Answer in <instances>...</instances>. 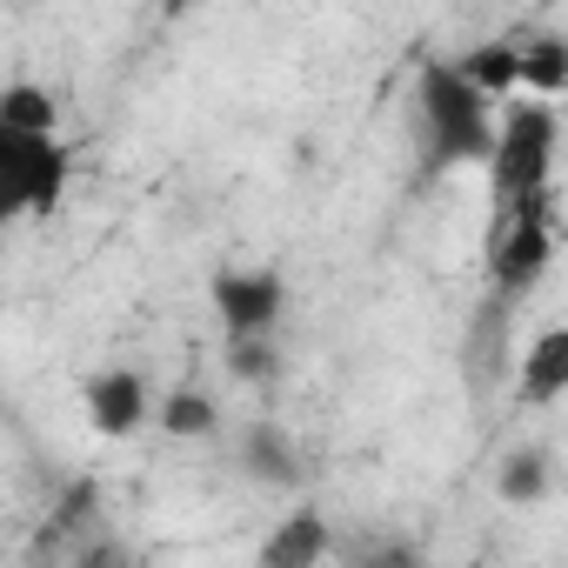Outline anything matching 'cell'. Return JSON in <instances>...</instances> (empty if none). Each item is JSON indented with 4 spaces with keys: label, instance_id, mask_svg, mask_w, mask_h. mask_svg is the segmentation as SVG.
<instances>
[{
    "label": "cell",
    "instance_id": "1",
    "mask_svg": "<svg viewBox=\"0 0 568 568\" xmlns=\"http://www.w3.org/2000/svg\"><path fill=\"white\" fill-rule=\"evenodd\" d=\"M415 114H422V154L428 174L448 168H488L495 154V101L455 68V61H422L415 74Z\"/></svg>",
    "mask_w": 568,
    "mask_h": 568
},
{
    "label": "cell",
    "instance_id": "2",
    "mask_svg": "<svg viewBox=\"0 0 568 568\" xmlns=\"http://www.w3.org/2000/svg\"><path fill=\"white\" fill-rule=\"evenodd\" d=\"M555 154H561V114L555 101L541 94H515L501 128H495V154H488V187L495 201H521V194H541L555 181Z\"/></svg>",
    "mask_w": 568,
    "mask_h": 568
},
{
    "label": "cell",
    "instance_id": "3",
    "mask_svg": "<svg viewBox=\"0 0 568 568\" xmlns=\"http://www.w3.org/2000/svg\"><path fill=\"white\" fill-rule=\"evenodd\" d=\"M74 181V148L61 141V128H8L0 121V207L21 221H54V207L68 201Z\"/></svg>",
    "mask_w": 568,
    "mask_h": 568
},
{
    "label": "cell",
    "instance_id": "4",
    "mask_svg": "<svg viewBox=\"0 0 568 568\" xmlns=\"http://www.w3.org/2000/svg\"><path fill=\"white\" fill-rule=\"evenodd\" d=\"M555 261V221H548V187L541 194H521L501 207V227H495V247H488V274L501 295H528L535 281L548 274Z\"/></svg>",
    "mask_w": 568,
    "mask_h": 568
},
{
    "label": "cell",
    "instance_id": "5",
    "mask_svg": "<svg viewBox=\"0 0 568 568\" xmlns=\"http://www.w3.org/2000/svg\"><path fill=\"white\" fill-rule=\"evenodd\" d=\"M207 295H214L227 342L234 335H274L281 308H288V281H281V267H221Z\"/></svg>",
    "mask_w": 568,
    "mask_h": 568
},
{
    "label": "cell",
    "instance_id": "6",
    "mask_svg": "<svg viewBox=\"0 0 568 568\" xmlns=\"http://www.w3.org/2000/svg\"><path fill=\"white\" fill-rule=\"evenodd\" d=\"M81 408H88V428L101 442H128V435H141L154 422V395H148L141 368H101V375H88Z\"/></svg>",
    "mask_w": 568,
    "mask_h": 568
},
{
    "label": "cell",
    "instance_id": "7",
    "mask_svg": "<svg viewBox=\"0 0 568 568\" xmlns=\"http://www.w3.org/2000/svg\"><path fill=\"white\" fill-rule=\"evenodd\" d=\"M568 395V328H541L515 368V402L521 408H555Z\"/></svg>",
    "mask_w": 568,
    "mask_h": 568
},
{
    "label": "cell",
    "instance_id": "8",
    "mask_svg": "<svg viewBox=\"0 0 568 568\" xmlns=\"http://www.w3.org/2000/svg\"><path fill=\"white\" fill-rule=\"evenodd\" d=\"M328 548H335V535H328V515L322 508H295V515H281L261 535V561L267 568H315Z\"/></svg>",
    "mask_w": 568,
    "mask_h": 568
},
{
    "label": "cell",
    "instance_id": "9",
    "mask_svg": "<svg viewBox=\"0 0 568 568\" xmlns=\"http://www.w3.org/2000/svg\"><path fill=\"white\" fill-rule=\"evenodd\" d=\"M241 475L247 481H267V488H295L302 481V455H295L288 428L247 422V435H241Z\"/></svg>",
    "mask_w": 568,
    "mask_h": 568
},
{
    "label": "cell",
    "instance_id": "10",
    "mask_svg": "<svg viewBox=\"0 0 568 568\" xmlns=\"http://www.w3.org/2000/svg\"><path fill=\"white\" fill-rule=\"evenodd\" d=\"M455 68L488 94V101H515L521 94V41H475L468 54H455Z\"/></svg>",
    "mask_w": 568,
    "mask_h": 568
},
{
    "label": "cell",
    "instance_id": "11",
    "mask_svg": "<svg viewBox=\"0 0 568 568\" xmlns=\"http://www.w3.org/2000/svg\"><path fill=\"white\" fill-rule=\"evenodd\" d=\"M154 422H161V435H174V442H207V435L221 428V408H214V395H201V388H168V395L154 402Z\"/></svg>",
    "mask_w": 568,
    "mask_h": 568
},
{
    "label": "cell",
    "instance_id": "12",
    "mask_svg": "<svg viewBox=\"0 0 568 568\" xmlns=\"http://www.w3.org/2000/svg\"><path fill=\"white\" fill-rule=\"evenodd\" d=\"M521 94H568V41L561 34H528L521 41Z\"/></svg>",
    "mask_w": 568,
    "mask_h": 568
},
{
    "label": "cell",
    "instance_id": "13",
    "mask_svg": "<svg viewBox=\"0 0 568 568\" xmlns=\"http://www.w3.org/2000/svg\"><path fill=\"white\" fill-rule=\"evenodd\" d=\"M548 488H555V475H548V455H541V448H515V455L495 468V495H501L508 508H535V501H548Z\"/></svg>",
    "mask_w": 568,
    "mask_h": 568
},
{
    "label": "cell",
    "instance_id": "14",
    "mask_svg": "<svg viewBox=\"0 0 568 568\" xmlns=\"http://www.w3.org/2000/svg\"><path fill=\"white\" fill-rule=\"evenodd\" d=\"M0 121L8 128H61V114H54V94L48 88H34V81H14L8 94H0Z\"/></svg>",
    "mask_w": 568,
    "mask_h": 568
},
{
    "label": "cell",
    "instance_id": "15",
    "mask_svg": "<svg viewBox=\"0 0 568 568\" xmlns=\"http://www.w3.org/2000/svg\"><path fill=\"white\" fill-rule=\"evenodd\" d=\"M227 368L241 382H267L274 375V335H234L227 342Z\"/></svg>",
    "mask_w": 568,
    "mask_h": 568
},
{
    "label": "cell",
    "instance_id": "16",
    "mask_svg": "<svg viewBox=\"0 0 568 568\" xmlns=\"http://www.w3.org/2000/svg\"><path fill=\"white\" fill-rule=\"evenodd\" d=\"M154 8H161V21H181V14H194V8H201V0H154Z\"/></svg>",
    "mask_w": 568,
    "mask_h": 568
}]
</instances>
